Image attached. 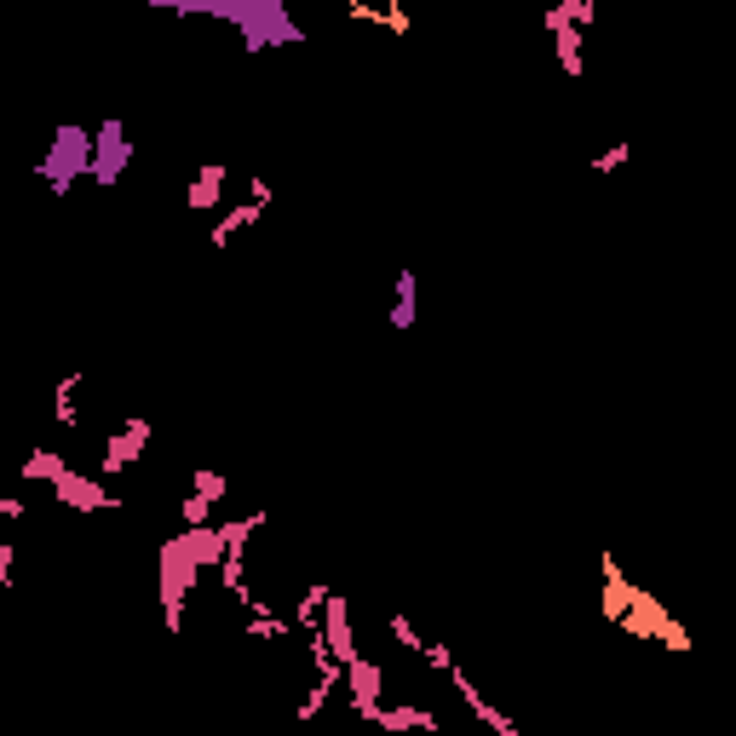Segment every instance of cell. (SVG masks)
Returning a JSON list of instances; mask_svg holds the SVG:
<instances>
[{"label": "cell", "mask_w": 736, "mask_h": 736, "mask_svg": "<svg viewBox=\"0 0 736 736\" xmlns=\"http://www.w3.org/2000/svg\"><path fill=\"white\" fill-rule=\"evenodd\" d=\"M386 633H391L397 644H403V650H414V656H426V644H432V639H420V633H414V621H409V616H397V610L386 616Z\"/></svg>", "instance_id": "d6986e66"}, {"label": "cell", "mask_w": 736, "mask_h": 736, "mask_svg": "<svg viewBox=\"0 0 736 736\" xmlns=\"http://www.w3.org/2000/svg\"><path fill=\"white\" fill-rule=\"evenodd\" d=\"M138 156V144L127 138V127L121 121H104L98 133H92V179L98 184H115L121 179V167Z\"/></svg>", "instance_id": "5b68a950"}, {"label": "cell", "mask_w": 736, "mask_h": 736, "mask_svg": "<svg viewBox=\"0 0 736 736\" xmlns=\"http://www.w3.org/2000/svg\"><path fill=\"white\" fill-rule=\"evenodd\" d=\"M0 518H6V524H18V518H23V495H0Z\"/></svg>", "instance_id": "603a6c76"}, {"label": "cell", "mask_w": 736, "mask_h": 736, "mask_svg": "<svg viewBox=\"0 0 736 736\" xmlns=\"http://www.w3.org/2000/svg\"><path fill=\"white\" fill-rule=\"evenodd\" d=\"M64 472H69V460L58 455V449H46V443H41V449H29V460L18 466V478H23V483H46V489L64 478Z\"/></svg>", "instance_id": "4fadbf2b"}, {"label": "cell", "mask_w": 736, "mask_h": 736, "mask_svg": "<svg viewBox=\"0 0 736 736\" xmlns=\"http://www.w3.org/2000/svg\"><path fill=\"white\" fill-rule=\"evenodd\" d=\"M351 23H386L391 35H409V12L403 6H345Z\"/></svg>", "instance_id": "9a60e30c"}, {"label": "cell", "mask_w": 736, "mask_h": 736, "mask_svg": "<svg viewBox=\"0 0 736 736\" xmlns=\"http://www.w3.org/2000/svg\"><path fill=\"white\" fill-rule=\"evenodd\" d=\"M12 564H18V547L0 541V587H12Z\"/></svg>", "instance_id": "7402d4cb"}, {"label": "cell", "mask_w": 736, "mask_h": 736, "mask_svg": "<svg viewBox=\"0 0 736 736\" xmlns=\"http://www.w3.org/2000/svg\"><path fill=\"white\" fill-rule=\"evenodd\" d=\"M449 685L460 690V702L472 708V719H478V725H489L495 736H524V731H518V719H512V713H501V708H495V702H489V696H483L478 685H472V679H466V667H455V673H449Z\"/></svg>", "instance_id": "9c48e42d"}, {"label": "cell", "mask_w": 736, "mask_h": 736, "mask_svg": "<svg viewBox=\"0 0 736 736\" xmlns=\"http://www.w3.org/2000/svg\"><path fill=\"white\" fill-rule=\"evenodd\" d=\"M196 575H202V564L184 552V535H173V541L161 547V627H167L173 639L184 633V598L196 587Z\"/></svg>", "instance_id": "3957f363"}, {"label": "cell", "mask_w": 736, "mask_h": 736, "mask_svg": "<svg viewBox=\"0 0 736 736\" xmlns=\"http://www.w3.org/2000/svg\"><path fill=\"white\" fill-rule=\"evenodd\" d=\"M621 161H627V144H610V150H598L593 156V173H616Z\"/></svg>", "instance_id": "ffe728a7"}, {"label": "cell", "mask_w": 736, "mask_h": 736, "mask_svg": "<svg viewBox=\"0 0 736 736\" xmlns=\"http://www.w3.org/2000/svg\"><path fill=\"white\" fill-rule=\"evenodd\" d=\"M322 639L334 650V662L351 667L363 650H357V633H351V610H345V598H328V610H322Z\"/></svg>", "instance_id": "30bf717a"}, {"label": "cell", "mask_w": 736, "mask_h": 736, "mask_svg": "<svg viewBox=\"0 0 736 736\" xmlns=\"http://www.w3.org/2000/svg\"><path fill=\"white\" fill-rule=\"evenodd\" d=\"M598 575H604V593H598V616L616 621L621 633H633V639L662 644V650H679V656H685V650H690V633L662 610V598H650L644 587H633V581L621 575V564L610 558V552L598 558Z\"/></svg>", "instance_id": "6da1fadb"}, {"label": "cell", "mask_w": 736, "mask_h": 736, "mask_svg": "<svg viewBox=\"0 0 736 736\" xmlns=\"http://www.w3.org/2000/svg\"><path fill=\"white\" fill-rule=\"evenodd\" d=\"M150 449V414H121V426L104 437V455H98V478H121L127 466H138V455Z\"/></svg>", "instance_id": "277c9868"}, {"label": "cell", "mask_w": 736, "mask_h": 736, "mask_svg": "<svg viewBox=\"0 0 736 736\" xmlns=\"http://www.w3.org/2000/svg\"><path fill=\"white\" fill-rule=\"evenodd\" d=\"M35 173L52 184V196H69L92 173V133L87 127H58V133L46 138V156Z\"/></svg>", "instance_id": "7a4b0ae2"}, {"label": "cell", "mask_w": 736, "mask_h": 736, "mask_svg": "<svg viewBox=\"0 0 736 736\" xmlns=\"http://www.w3.org/2000/svg\"><path fill=\"white\" fill-rule=\"evenodd\" d=\"M225 179H230L225 161H202L196 184L184 190V207H190V213H207V207H219V196H225Z\"/></svg>", "instance_id": "7c38bea8"}, {"label": "cell", "mask_w": 736, "mask_h": 736, "mask_svg": "<svg viewBox=\"0 0 736 736\" xmlns=\"http://www.w3.org/2000/svg\"><path fill=\"white\" fill-rule=\"evenodd\" d=\"M380 731H391V736H403V731H426V736H437L443 731V719H437L432 708H414V702H397V708H380V719H374Z\"/></svg>", "instance_id": "8fae6325"}, {"label": "cell", "mask_w": 736, "mask_h": 736, "mask_svg": "<svg viewBox=\"0 0 736 736\" xmlns=\"http://www.w3.org/2000/svg\"><path fill=\"white\" fill-rule=\"evenodd\" d=\"M259 213H265V207H253V202H242V207H230L225 219H219V225H213V236H207V242H213V248L225 253V248H230V236H236V230H248L253 219H259Z\"/></svg>", "instance_id": "2e32d148"}, {"label": "cell", "mask_w": 736, "mask_h": 736, "mask_svg": "<svg viewBox=\"0 0 736 736\" xmlns=\"http://www.w3.org/2000/svg\"><path fill=\"white\" fill-rule=\"evenodd\" d=\"M547 35H552V52H558V69H564V75H570V81H581V75H587V58H581V29H575L570 23V12H564V6H558V0H552L547 6Z\"/></svg>", "instance_id": "52a82bcc"}, {"label": "cell", "mask_w": 736, "mask_h": 736, "mask_svg": "<svg viewBox=\"0 0 736 736\" xmlns=\"http://www.w3.org/2000/svg\"><path fill=\"white\" fill-rule=\"evenodd\" d=\"M190 495H207V501L219 506L230 495V478L225 472H213V466H190Z\"/></svg>", "instance_id": "e0dca14e"}, {"label": "cell", "mask_w": 736, "mask_h": 736, "mask_svg": "<svg viewBox=\"0 0 736 736\" xmlns=\"http://www.w3.org/2000/svg\"><path fill=\"white\" fill-rule=\"evenodd\" d=\"M81 368H69L64 380H58V391H52V426H64V432H75L81 426V409H75V391H81Z\"/></svg>", "instance_id": "5bb4252c"}, {"label": "cell", "mask_w": 736, "mask_h": 736, "mask_svg": "<svg viewBox=\"0 0 736 736\" xmlns=\"http://www.w3.org/2000/svg\"><path fill=\"white\" fill-rule=\"evenodd\" d=\"M345 685H351V713L374 725L380 708H386V667L368 662V656H357V662L345 667Z\"/></svg>", "instance_id": "8992f818"}, {"label": "cell", "mask_w": 736, "mask_h": 736, "mask_svg": "<svg viewBox=\"0 0 736 736\" xmlns=\"http://www.w3.org/2000/svg\"><path fill=\"white\" fill-rule=\"evenodd\" d=\"M271 196H276L271 179H248V202H253V207H271Z\"/></svg>", "instance_id": "44dd1931"}, {"label": "cell", "mask_w": 736, "mask_h": 736, "mask_svg": "<svg viewBox=\"0 0 736 736\" xmlns=\"http://www.w3.org/2000/svg\"><path fill=\"white\" fill-rule=\"evenodd\" d=\"M52 495H58V506H69V512H98V506H115L110 489H104V478H92V472H81V466H69L64 478L52 483Z\"/></svg>", "instance_id": "ba28073f"}, {"label": "cell", "mask_w": 736, "mask_h": 736, "mask_svg": "<svg viewBox=\"0 0 736 736\" xmlns=\"http://www.w3.org/2000/svg\"><path fill=\"white\" fill-rule=\"evenodd\" d=\"M391 328H414V271L397 276V299H391Z\"/></svg>", "instance_id": "ac0fdd59"}]
</instances>
